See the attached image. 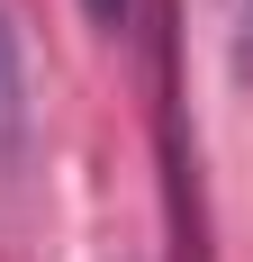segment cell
<instances>
[{"instance_id":"1","label":"cell","mask_w":253,"mask_h":262,"mask_svg":"<svg viewBox=\"0 0 253 262\" xmlns=\"http://www.w3.org/2000/svg\"><path fill=\"white\" fill-rule=\"evenodd\" d=\"M126 9H136V0H81V18H91V27H126Z\"/></svg>"},{"instance_id":"2","label":"cell","mask_w":253,"mask_h":262,"mask_svg":"<svg viewBox=\"0 0 253 262\" xmlns=\"http://www.w3.org/2000/svg\"><path fill=\"white\" fill-rule=\"evenodd\" d=\"M244 18H253V0H244Z\"/></svg>"}]
</instances>
